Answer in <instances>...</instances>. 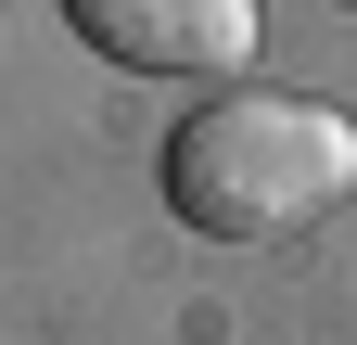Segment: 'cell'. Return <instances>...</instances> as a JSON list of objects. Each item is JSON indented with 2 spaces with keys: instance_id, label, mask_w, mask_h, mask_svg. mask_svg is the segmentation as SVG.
<instances>
[{
  "instance_id": "obj_1",
  "label": "cell",
  "mask_w": 357,
  "mask_h": 345,
  "mask_svg": "<svg viewBox=\"0 0 357 345\" xmlns=\"http://www.w3.org/2000/svg\"><path fill=\"white\" fill-rule=\"evenodd\" d=\"M357 192V128L306 90H217L166 128V218L204 243H294Z\"/></svg>"
},
{
  "instance_id": "obj_2",
  "label": "cell",
  "mask_w": 357,
  "mask_h": 345,
  "mask_svg": "<svg viewBox=\"0 0 357 345\" xmlns=\"http://www.w3.org/2000/svg\"><path fill=\"white\" fill-rule=\"evenodd\" d=\"M64 26L128 77H230L255 64V0H64Z\"/></svg>"
}]
</instances>
